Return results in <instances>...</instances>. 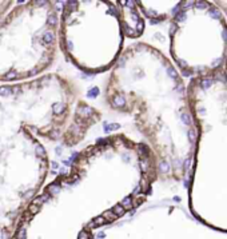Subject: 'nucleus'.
I'll return each mask as SVG.
<instances>
[{"mask_svg":"<svg viewBox=\"0 0 227 239\" xmlns=\"http://www.w3.org/2000/svg\"><path fill=\"white\" fill-rule=\"evenodd\" d=\"M187 98L196 130L190 207L202 225L227 234V78H194Z\"/></svg>","mask_w":227,"mask_h":239,"instance_id":"1","label":"nucleus"},{"mask_svg":"<svg viewBox=\"0 0 227 239\" xmlns=\"http://www.w3.org/2000/svg\"><path fill=\"white\" fill-rule=\"evenodd\" d=\"M171 54L183 73L204 78L223 72L227 24L208 2H182L171 25Z\"/></svg>","mask_w":227,"mask_h":239,"instance_id":"2","label":"nucleus"},{"mask_svg":"<svg viewBox=\"0 0 227 239\" xmlns=\"http://www.w3.org/2000/svg\"><path fill=\"white\" fill-rule=\"evenodd\" d=\"M182 2H163V3H139L144 13L151 19L164 20L170 16H175L178 9L180 8Z\"/></svg>","mask_w":227,"mask_h":239,"instance_id":"3","label":"nucleus"},{"mask_svg":"<svg viewBox=\"0 0 227 239\" xmlns=\"http://www.w3.org/2000/svg\"><path fill=\"white\" fill-rule=\"evenodd\" d=\"M103 218L106 219V222H114V220H115L116 218H118V216H116L115 214H114V212L111 211V210H108V211H104L103 212Z\"/></svg>","mask_w":227,"mask_h":239,"instance_id":"4","label":"nucleus"},{"mask_svg":"<svg viewBox=\"0 0 227 239\" xmlns=\"http://www.w3.org/2000/svg\"><path fill=\"white\" fill-rule=\"evenodd\" d=\"M111 211H112V212H114V214H115L116 216H122V215L124 214V212H126V210H124V207H123V206L120 204V203H119V204H116V206L112 208Z\"/></svg>","mask_w":227,"mask_h":239,"instance_id":"5","label":"nucleus"},{"mask_svg":"<svg viewBox=\"0 0 227 239\" xmlns=\"http://www.w3.org/2000/svg\"><path fill=\"white\" fill-rule=\"evenodd\" d=\"M92 222H94V225H95V227H99V226H103V225H106V223H107V222H106V219L103 218V216H98V218H95L94 220H92Z\"/></svg>","mask_w":227,"mask_h":239,"instance_id":"6","label":"nucleus"},{"mask_svg":"<svg viewBox=\"0 0 227 239\" xmlns=\"http://www.w3.org/2000/svg\"><path fill=\"white\" fill-rule=\"evenodd\" d=\"M16 239H24L25 238V225L19 227V230H17V234H16Z\"/></svg>","mask_w":227,"mask_h":239,"instance_id":"7","label":"nucleus"},{"mask_svg":"<svg viewBox=\"0 0 227 239\" xmlns=\"http://www.w3.org/2000/svg\"><path fill=\"white\" fill-rule=\"evenodd\" d=\"M39 210H40V206L34 204V203H31V204H30V207H28V212H30L31 215H35Z\"/></svg>","mask_w":227,"mask_h":239,"instance_id":"8","label":"nucleus"},{"mask_svg":"<svg viewBox=\"0 0 227 239\" xmlns=\"http://www.w3.org/2000/svg\"><path fill=\"white\" fill-rule=\"evenodd\" d=\"M78 239H91V234H90V231H88V230H83V231H80V234H79Z\"/></svg>","mask_w":227,"mask_h":239,"instance_id":"9","label":"nucleus"},{"mask_svg":"<svg viewBox=\"0 0 227 239\" xmlns=\"http://www.w3.org/2000/svg\"><path fill=\"white\" fill-rule=\"evenodd\" d=\"M214 4L215 6H219L218 8H222L227 13V2H217V3H214Z\"/></svg>","mask_w":227,"mask_h":239,"instance_id":"10","label":"nucleus"},{"mask_svg":"<svg viewBox=\"0 0 227 239\" xmlns=\"http://www.w3.org/2000/svg\"><path fill=\"white\" fill-rule=\"evenodd\" d=\"M223 73H225V76L227 78V54H226V60H225V67H223Z\"/></svg>","mask_w":227,"mask_h":239,"instance_id":"11","label":"nucleus"},{"mask_svg":"<svg viewBox=\"0 0 227 239\" xmlns=\"http://www.w3.org/2000/svg\"><path fill=\"white\" fill-rule=\"evenodd\" d=\"M13 239H16V238H13Z\"/></svg>","mask_w":227,"mask_h":239,"instance_id":"12","label":"nucleus"}]
</instances>
